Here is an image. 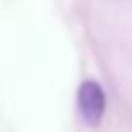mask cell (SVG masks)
Masks as SVG:
<instances>
[{"instance_id": "obj_1", "label": "cell", "mask_w": 132, "mask_h": 132, "mask_svg": "<svg viewBox=\"0 0 132 132\" xmlns=\"http://www.w3.org/2000/svg\"><path fill=\"white\" fill-rule=\"evenodd\" d=\"M77 106L88 126H99L106 112V95L97 81H84L77 93Z\"/></svg>"}]
</instances>
